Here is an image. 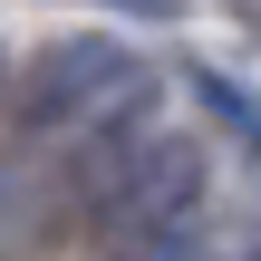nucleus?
<instances>
[{
  "label": "nucleus",
  "instance_id": "nucleus-1",
  "mask_svg": "<svg viewBox=\"0 0 261 261\" xmlns=\"http://www.w3.org/2000/svg\"><path fill=\"white\" fill-rule=\"evenodd\" d=\"M203 136H174V126H107V136H77V165H68V203L87 213V232L116 252L155 223H174L184 203H203Z\"/></svg>",
  "mask_w": 261,
  "mask_h": 261
},
{
  "label": "nucleus",
  "instance_id": "nucleus-2",
  "mask_svg": "<svg viewBox=\"0 0 261 261\" xmlns=\"http://www.w3.org/2000/svg\"><path fill=\"white\" fill-rule=\"evenodd\" d=\"M29 116H48L58 136H107V126H136L155 116V68L107 39V29H77V39H48L29 58Z\"/></svg>",
  "mask_w": 261,
  "mask_h": 261
},
{
  "label": "nucleus",
  "instance_id": "nucleus-3",
  "mask_svg": "<svg viewBox=\"0 0 261 261\" xmlns=\"http://www.w3.org/2000/svg\"><path fill=\"white\" fill-rule=\"evenodd\" d=\"M107 261H261V213L242 203H184L174 223H155V232H136V242H116Z\"/></svg>",
  "mask_w": 261,
  "mask_h": 261
},
{
  "label": "nucleus",
  "instance_id": "nucleus-4",
  "mask_svg": "<svg viewBox=\"0 0 261 261\" xmlns=\"http://www.w3.org/2000/svg\"><path fill=\"white\" fill-rule=\"evenodd\" d=\"M116 10H136V19H174L184 0H116Z\"/></svg>",
  "mask_w": 261,
  "mask_h": 261
}]
</instances>
